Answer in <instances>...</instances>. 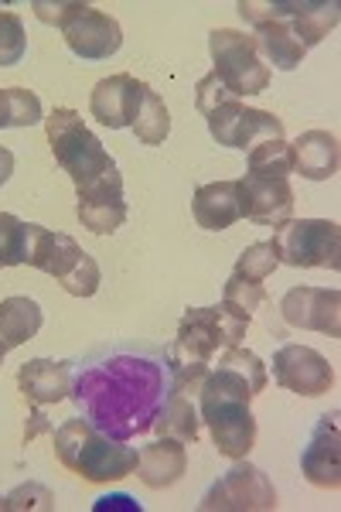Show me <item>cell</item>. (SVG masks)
<instances>
[{"label": "cell", "instance_id": "cell-1", "mask_svg": "<svg viewBox=\"0 0 341 512\" xmlns=\"http://www.w3.org/2000/svg\"><path fill=\"white\" fill-rule=\"evenodd\" d=\"M174 393L168 355L147 342H106L72 362L69 400L113 441L147 434Z\"/></svg>", "mask_w": 341, "mask_h": 512}, {"label": "cell", "instance_id": "cell-2", "mask_svg": "<svg viewBox=\"0 0 341 512\" xmlns=\"http://www.w3.org/2000/svg\"><path fill=\"white\" fill-rule=\"evenodd\" d=\"M249 318L253 315L239 311L229 301H219L212 308H188L181 315L178 338L164 349L174 393H198V386H202V379L212 366V355L243 342Z\"/></svg>", "mask_w": 341, "mask_h": 512}, {"label": "cell", "instance_id": "cell-3", "mask_svg": "<svg viewBox=\"0 0 341 512\" xmlns=\"http://www.w3.org/2000/svg\"><path fill=\"white\" fill-rule=\"evenodd\" d=\"M249 403H253L249 383L226 366L209 369L198 386V417L209 427L219 454L232 461L246 458L256 444V417Z\"/></svg>", "mask_w": 341, "mask_h": 512}, {"label": "cell", "instance_id": "cell-4", "mask_svg": "<svg viewBox=\"0 0 341 512\" xmlns=\"http://www.w3.org/2000/svg\"><path fill=\"white\" fill-rule=\"evenodd\" d=\"M55 454L69 472H76L86 482H120L133 475L140 451L127 441H113L103 431H96L86 417L65 420L55 431Z\"/></svg>", "mask_w": 341, "mask_h": 512}, {"label": "cell", "instance_id": "cell-5", "mask_svg": "<svg viewBox=\"0 0 341 512\" xmlns=\"http://www.w3.org/2000/svg\"><path fill=\"white\" fill-rule=\"evenodd\" d=\"M28 267L55 277L72 297H93L99 291V263L72 236L28 222Z\"/></svg>", "mask_w": 341, "mask_h": 512}, {"label": "cell", "instance_id": "cell-6", "mask_svg": "<svg viewBox=\"0 0 341 512\" xmlns=\"http://www.w3.org/2000/svg\"><path fill=\"white\" fill-rule=\"evenodd\" d=\"M45 134H48V144H52L55 164L76 181V188L89 185L93 178L113 168V158L106 154L103 140L82 123L76 110L58 106V110L48 113Z\"/></svg>", "mask_w": 341, "mask_h": 512}, {"label": "cell", "instance_id": "cell-7", "mask_svg": "<svg viewBox=\"0 0 341 512\" xmlns=\"http://www.w3.org/2000/svg\"><path fill=\"white\" fill-rule=\"evenodd\" d=\"M277 263L287 267H321L341 270V229L328 219H287L284 226L273 229L270 239Z\"/></svg>", "mask_w": 341, "mask_h": 512}, {"label": "cell", "instance_id": "cell-8", "mask_svg": "<svg viewBox=\"0 0 341 512\" xmlns=\"http://www.w3.org/2000/svg\"><path fill=\"white\" fill-rule=\"evenodd\" d=\"M212 72L232 96H256L270 86V65L260 59L256 38L246 31L215 28L209 35Z\"/></svg>", "mask_w": 341, "mask_h": 512}, {"label": "cell", "instance_id": "cell-9", "mask_svg": "<svg viewBox=\"0 0 341 512\" xmlns=\"http://www.w3.org/2000/svg\"><path fill=\"white\" fill-rule=\"evenodd\" d=\"M202 512H273L277 509V489L263 468L239 458L229 472H222L198 502Z\"/></svg>", "mask_w": 341, "mask_h": 512}, {"label": "cell", "instance_id": "cell-10", "mask_svg": "<svg viewBox=\"0 0 341 512\" xmlns=\"http://www.w3.org/2000/svg\"><path fill=\"white\" fill-rule=\"evenodd\" d=\"M209 120V134L212 140H219L222 147H232V151H253L256 144L273 137H284V120L273 117L266 110H256V106H246L243 99H226V103L212 106L205 113Z\"/></svg>", "mask_w": 341, "mask_h": 512}, {"label": "cell", "instance_id": "cell-11", "mask_svg": "<svg viewBox=\"0 0 341 512\" xmlns=\"http://www.w3.org/2000/svg\"><path fill=\"white\" fill-rule=\"evenodd\" d=\"M58 31L65 35V45L72 48V55L89 59V62L110 59V55L120 52V45H123L120 21L103 11H96L93 4H82V0H76V11L69 14V21H65Z\"/></svg>", "mask_w": 341, "mask_h": 512}, {"label": "cell", "instance_id": "cell-12", "mask_svg": "<svg viewBox=\"0 0 341 512\" xmlns=\"http://www.w3.org/2000/svg\"><path fill=\"white\" fill-rule=\"evenodd\" d=\"M76 216L89 233L96 236H110L127 222V202H123V178L116 171V164L110 171H103L99 178H93L89 185L76 188Z\"/></svg>", "mask_w": 341, "mask_h": 512}, {"label": "cell", "instance_id": "cell-13", "mask_svg": "<svg viewBox=\"0 0 341 512\" xmlns=\"http://www.w3.org/2000/svg\"><path fill=\"white\" fill-rule=\"evenodd\" d=\"M273 379L297 396H324L335 386V369L311 345H280L273 352Z\"/></svg>", "mask_w": 341, "mask_h": 512}, {"label": "cell", "instance_id": "cell-14", "mask_svg": "<svg viewBox=\"0 0 341 512\" xmlns=\"http://www.w3.org/2000/svg\"><path fill=\"white\" fill-rule=\"evenodd\" d=\"M280 315L290 328L321 332L328 338L341 335V294L335 287H290L280 301Z\"/></svg>", "mask_w": 341, "mask_h": 512}, {"label": "cell", "instance_id": "cell-15", "mask_svg": "<svg viewBox=\"0 0 341 512\" xmlns=\"http://www.w3.org/2000/svg\"><path fill=\"white\" fill-rule=\"evenodd\" d=\"M301 475L318 489H338L341 485V437H338V410L318 417L311 437L301 448Z\"/></svg>", "mask_w": 341, "mask_h": 512}, {"label": "cell", "instance_id": "cell-16", "mask_svg": "<svg viewBox=\"0 0 341 512\" xmlns=\"http://www.w3.org/2000/svg\"><path fill=\"white\" fill-rule=\"evenodd\" d=\"M239 185V212L249 222H260V226H284L294 212V188L287 178H260L246 175L236 181Z\"/></svg>", "mask_w": 341, "mask_h": 512}, {"label": "cell", "instance_id": "cell-17", "mask_svg": "<svg viewBox=\"0 0 341 512\" xmlns=\"http://www.w3.org/2000/svg\"><path fill=\"white\" fill-rule=\"evenodd\" d=\"M144 86L147 82L127 76H110V79H99L93 96H89V113L110 130H123L130 127L133 117H137V106H140V96H144Z\"/></svg>", "mask_w": 341, "mask_h": 512}, {"label": "cell", "instance_id": "cell-18", "mask_svg": "<svg viewBox=\"0 0 341 512\" xmlns=\"http://www.w3.org/2000/svg\"><path fill=\"white\" fill-rule=\"evenodd\" d=\"M18 390L31 407H52L62 403L72 390V362L31 359L18 369Z\"/></svg>", "mask_w": 341, "mask_h": 512}, {"label": "cell", "instance_id": "cell-19", "mask_svg": "<svg viewBox=\"0 0 341 512\" xmlns=\"http://www.w3.org/2000/svg\"><path fill=\"white\" fill-rule=\"evenodd\" d=\"M133 472H137V478L147 489H171V485L188 472L185 444L174 441V437H157L154 444L140 448V458Z\"/></svg>", "mask_w": 341, "mask_h": 512}, {"label": "cell", "instance_id": "cell-20", "mask_svg": "<svg viewBox=\"0 0 341 512\" xmlns=\"http://www.w3.org/2000/svg\"><path fill=\"white\" fill-rule=\"evenodd\" d=\"M290 154H294V171L307 181H328L338 175V137L328 130H304L290 144Z\"/></svg>", "mask_w": 341, "mask_h": 512}, {"label": "cell", "instance_id": "cell-21", "mask_svg": "<svg viewBox=\"0 0 341 512\" xmlns=\"http://www.w3.org/2000/svg\"><path fill=\"white\" fill-rule=\"evenodd\" d=\"M191 212H195V222L209 233H222L229 229L236 219H243L239 212V185L236 181H212V185H202L191 198Z\"/></svg>", "mask_w": 341, "mask_h": 512}, {"label": "cell", "instance_id": "cell-22", "mask_svg": "<svg viewBox=\"0 0 341 512\" xmlns=\"http://www.w3.org/2000/svg\"><path fill=\"white\" fill-rule=\"evenodd\" d=\"M338 21H341L338 0H301L297 14L290 18V31H294L304 48H314L328 38V31L338 28Z\"/></svg>", "mask_w": 341, "mask_h": 512}, {"label": "cell", "instance_id": "cell-23", "mask_svg": "<svg viewBox=\"0 0 341 512\" xmlns=\"http://www.w3.org/2000/svg\"><path fill=\"white\" fill-rule=\"evenodd\" d=\"M41 332V308L31 297H4L0 301V342L7 349L31 342Z\"/></svg>", "mask_w": 341, "mask_h": 512}, {"label": "cell", "instance_id": "cell-24", "mask_svg": "<svg viewBox=\"0 0 341 512\" xmlns=\"http://www.w3.org/2000/svg\"><path fill=\"white\" fill-rule=\"evenodd\" d=\"M151 431H157V437H174L181 444H195L198 434H202V417H198V407L185 393H171Z\"/></svg>", "mask_w": 341, "mask_h": 512}, {"label": "cell", "instance_id": "cell-25", "mask_svg": "<svg viewBox=\"0 0 341 512\" xmlns=\"http://www.w3.org/2000/svg\"><path fill=\"white\" fill-rule=\"evenodd\" d=\"M130 130L137 134L140 144H147V147L164 144L171 134V113H168V106H164V99L157 96L151 86H144V96H140L137 117H133Z\"/></svg>", "mask_w": 341, "mask_h": 512}, {"label": "cell", "instance_id": "cell-26", "mask_svg": "<svg viewBox=\"0 0 341 512\" xmlns=\"http://www.w3.org/2000/svg\"><path fill=\"white\" fill-rule=\"evenodd\" d=\"M45 123V110H41L38 93L24 86L0 89V130L4 127H35Z\"/></svg>", "mask_w": 341, "mask_h": 512}, {"label": "cell", "instance_id": "cell-27", "mask_svg": "<svg viewBox=\"0 0 341 512\" xmlns=\"http://www.w3.org/2000/svg\"><path fill=\"white\" fill-rule=\"evenodd\" d=\"M249 175H260V178H287L294 175V154H290L287 137H273L263 140L249 151Z\"/></svg>", "mask_w": 341, "mask_h": 512}, {"label": "cell", "instance_id": "cell-28", "mask_svg": "<svg viewBox=\"0 0 341 512\" xmlns=\"http://www.w3.org/2000/svg\"><path fill=\"white\" fill-rule=\"evenodd\" d=\"M28 260V222L0 212V267H21Z\"/></svg>", "mask_w": 341, "mask_h": 512}, {"label": "cell", "instance_id": "cell-29", "mask_svg": "<svg viewBox=\"0 0 341 512\" xmlns=\"http://www.w3.org/2000/svg\"><path fill=\"white\" fill-rule=\"evenodd\" d=\"M277 267H280V263H277V253H273V246L270 243H253V246H246V250L239 253L236 267H232V277L263 284V280L270 277Z\"/></svg>", "mask_w": 341, "mask_h": 512}, {"label": "cell", "instance_id": "cell-30", "mask_svg": "<svg viewBox=\"0 0 341 512\" xmlns=\"http://www.w3.org/2000/svg\"><path fill=\"white\" fill-rule=\"evenodd\" d=\"M219 366H226L232 369V373H239L249 383V390L256 393H263V386H266V366L260 362V355L256 352H249L243 349V345H232V349H222L219 352Z\"/></svg>", "mask_w": 341, "mask_h": 512}, {"label": "cell", "instance_id": "cell-31", "mask_svg": "<svg viewBox=\"0 0 341 512\" xmlns=\"http://www.w3.org/2000/svg\"><path fill=\"white\" fill-rule=\"evenodd\" d=\"M28 52V35H24V21L14 11H0V69L18 65Z\"/></svg>", "mask_w": 341, "mask_h": 512}, {"label": "cell", "instance_id": "cell-32", "mask_svg": "<svg viewBox=\"0 0 341 512\" xmlns=\"http://www.w3.org/2000/svg\"><path fill=\"white\" fill-rule=\"evenodd\" d=\"M55 495L45 489L41 482H24L18 489H11L4 495V509L7 512H28V509H52Z\"/></svg>", "mask_w": 341, "mask_h": 512}, {"label": "cell", "instance_id": "cell-33", "mask_svg": "<svg viewBox=\"0 0 341 512\" xmlns=\"http://www.w3.org/2000/svg\"><path fill=\"white\" fill-rule=\"evenodd\" d=\"M222 301L236 304L239 311L253 315V311L266 301V291H263V284H253V280L229 277V280H226V291H222Z\"/></svg>", "mask_w": 341, "mask_h": 512}, {"label": "cell", "instance_id": "cell-34", "mask_svg": "<svg viewBox=\"0 0 341 512\" xmlns=\"http://www.w3.org/2000/svg\"><path fill=\"white\" fill-rule=\"evenodd\" d=\"M226 99H232V93H229L226 86H222L215 72H209V76H205V79L195 86V106H198V110H202V113H209L212 106L226 103ZM236 99H239V96H236Z\"/></svg>", "mask_w": 341, "mask_h": 512}, {"label": "cell", "instance_id": "cell-35", "mask_svg": "<svg viewBox=\"0 0 341 512\" xmlns=\"http://www.w3.org/2000/svg\"><path fill=\"white\" fill-rule=\"evenodd\" d=\"M96 512H106V509H127V512H140V502H133L130 495L116 492V495H103V499H96Z\"/></svg>", "mask_w": 341, "mask_h": 512}, {"label": "cell", "instance_id": "cell-36", "mask_svg": "<svg viewBox=\"0 0 341 512\" xmlns=\"http://www.w3.org/2000/svg\"><path fill=\"white\" fill-rule=\"evenodd\" d=\"M31 424L28 427H24V444H28L31 441V437H35V434H41V431H52V424H48V420H45V414H41V407H35V410H31Z\"/></svg>", "mask_w": 341, "mask_h": 512}, {"label": "cell", "instance_id": "cell-37", "mask_svg": "<svg viewBox=\"0 0 341 512\" xmlns=\"http://www.w3.org/2000/svg\"><path fill=\"white\" fill-rule=\"evenodd\" d=\"M14 175V154L7 147H0V185H7Z\"/></svg>", "mask_w": 341, "mask_h": 512}, {"label": "cell", "instance_id": "cell-38", "mask_svg": "<svg viewBox=\"0 0 341 512\" xmlns=\"http://www.w3.org/2000/svg\"><path fill=\"white\" fill-rule=\"evenodd\" d=\"M7 352H11V349H7V345L0 342V362H4V355H7Z\"/></svg>", "mask_w": 341, "mask_h": 512}, {"label": "cell", "instance_id": "cell-39", "mask_svg": "<svg viewBox=\"0 0 341 512\" xmlns=\"http://www.w3.org/2000/svg\"><path fill=\"white\" fill-rule=\"evenodd\" d=\"M0 512H7V509H4V495H0Z\"/></svg>", "mask_w": 341, "mask_h": 512}]
</instances>
